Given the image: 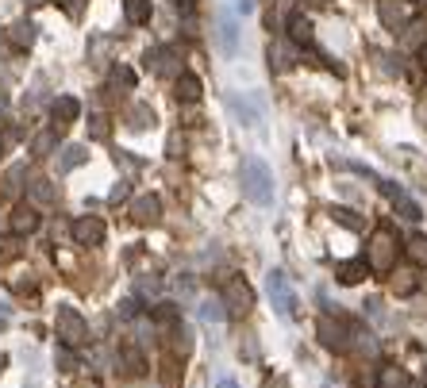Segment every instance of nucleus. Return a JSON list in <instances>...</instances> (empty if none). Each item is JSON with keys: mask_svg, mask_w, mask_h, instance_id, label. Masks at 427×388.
<instances>
[{"mask_svg": "<svg viewBox=\"0 0 427 388\" xmlns=\"http://www.w3.org/2000/svg\"><path fill=\"white\" fill-rule=\"evenodd\" d=\"M385 193H389V196H393V204H397V212H400V216H404V219H412V223H420V219H423V212H420V204H416V200H408V196H404V193H400V188H393V185H385Z\"/></svg>", "mask_w": 427, "mask_h": 388, "instance_id": "4468645a", "label": "nucleus"}, {"mask_svg": "<svg viewBox=\"0 0 427 388\" xmlns=\"http://www.w3.org/2000/svg\"><path fill=\"white\" fill-rule=\"evenodd\" d=\"M331 216H335V219H339V223H347V227H358V219H355V212H347V208H335V212H331Z\"/></svg>", "mask_w": 427, "mask_h": 388, "instance_id": "f704fd0d", "label": "nucleus"}, {"mask_svg": "<svg viewBox=\"0 0 427 388\" xmlns=\"http://www.w3.org/2000/svg\"><path fill=\"white\" fill-rule=\"evenodd\" d=\"M51 146H54V135H39L35 138V154H46Z\"/></svg>", "mask_w": 427, "mask_h": 388, "instance_id": "e433bc0d", "label": "nucleus"}, {"mask_svg": "<svg viewBox=\"0 0 427 388\" xmlns=\"http://www.w3.org/2000/svg\"><path fill=\"white\" fill-rule=\"evenodd\" d=\"M316 331H319V342L331 346V350H347V346H350V327L339 323V319H331V316L319 319Z\"/></svg>", "mask_w": 427, "mask_h": 388, "instance_id": "6e6552de", "label": "nucleus"}, {"mask_svg": "<svg viewBox=\"0 0 427 388\" xmlns=\"http://www.w3.org/2000/svg\"><path fill=\"white\" fill-rule=\"evenodd\" d=\"M31 200L35 204H54L58 200V188H54L51 181H35V185H31Z\"/></svg>", "mask_w": 427, "mask_h": 388, "instance_id": "5701e85b", "label": "nucleus"}, {"mask_svg": "<svg viewBox=\"0 0 427 388\" xmlns=\"http://www.w3.org/2000/svg\"><path fill=\"white\" fill-rule=\"evenodd\" d=\"M381 388H408V373H404V369H385V373H381Z\"/></svg>", "mask_w": 427, "mask_h": 388, "instance_id": "bb28decb", "label": "nucleus"}, {"mask_svg": "<svg viewBox=\"0 0 427 388\" xmlns=\"http://www.w3.org/2000/svg\"><path fill=\"white\" fill-rule=\"evenodd\" d=\"M158 216H162L158 196H139V200H131V219L135 223H158Z\"/></svg>", "mask_w": 427, "mask_h": 388, "instance_id": "1a4fd4ad", "label": "nucleus"}, {"mask_svg": "<svg viewBox=\"0 0 427 388\" xmlns=\"http://www.w3.org/2000/svg\"><path fill=\"white\" fill-rule=\"evenodd\" d=\"M266 288H269V304H274L277 316H281V319L297 316V296H293V285H289V277H285L281 269H269Z\"/></svg>", "mask_w": 427, "mask_h": 388, "instance_id": "7ed1b4c3", "label": "nucleus"}, {"mask_svg": "<svg viewBox=\"0 0 427 388\" xmlns=\"http://www.w3.org/2000/svg\"><path fill=\"white\" fill-rule=\"evenodd\" d=\"M123 366H127V373H135V377L146 369V366H143V358H139V354L131 350V346H123Z\"/></svg>", "mask_w": 427, "mask_h": 388, "instance_id": "cd10ccee", "label": "nucleus"}, {"mask_svg": "<svg viewBox=\"0 0 427 388\" xmlns=\"http://www.w3.org/2000/svg\"><path fill=\"white\" fill-rule=\"evenodd\" d=\"M73 242L77 246H101L104 242V219H96V216H81V219H73Z\"/></svg>", "mask_w": 427, "mask_h": 388, "instance_id": "0eeeda50", "label": "nucleus"}, {"mask_svg": "<svg viewBox=\"0 0 427 388\" xmlns=\"http://www.w3.org/2000/svg\"><path fill=\"white\" fill-rule=\"evenodd\" d=\"M266 388H289V381H285V377H274V381H266Z\"/></svg>", "mask_w": 427, "mask_h": 388, "instance_id": "58836bf2", "label": "nucleus"}, {"mask_svg": "<svg viewBox=\"0 0 427 388\" xmlns=\"http://www.w3.org/2000/svg\"><path fill=\"white\" fill-rule=\"evenodd\" d=\"M0 154H4V138H0Z\"/></svg>", "mask_w": 427, "mask_h": 388, "instance_id": "c03bdc74", "label": "nucleus"}, {"mask_svg": "<svg viewBox=\"0 0 427 388\" xmlns=\"http://www.w3.org/2000/svg\"><path fill=\"white\" fill-rule=\"evenodd\" d=\"M93 138H108V119H104V115H93Z\"/></svg>", "mask_w": 427, "mask_h": 388, "instance_id": "72a5a7b5", "label": "nucleus"}, {"mask_svg": "<svg viewBox=\"0 0 427 388\" xmlns=\"http://www.w3.org/2000/svg\"><path fill=\"white\" fill-rule=\"evenodd\" d=\"M12 231L15 235H31V231H39V212L31 208V204H20V208H12Z\"/></svg>", "mask_w": 427, "mask_h": 388, "instance_id": "9b49d317", "label": "nucleus"}, {"mask_svg": "<svg viewBox=\"0 0 427 388\" xmlns=\"http://www.w3.org/2000/svg\"><path fill=\"white\" fill-rule=\"evenodd\" d=\"M227 108H231V115L243 123V127L258 131L262 119H266V104H262L258 93H231L227 96Z\"/></svg>", "mask_w": 427, "mask_h": 388, "instance_id": "f03ea898", "label": "nucleus"}, {"mask_svg": "<svg viewBox=\"0 0 427 388\" xmlns=\"http://www.w3.org/2000/svg\"><path fill=\"white\" fill-rule=\"evenodd\" d=\"M112 85H135V73L127 70V65H116V70H112Z\"/></svg>", "mask_w": 427, "mask_h": 388, "instance_id": "2f4dec72", "label": "nucleus"}, {"mask_svg": "<svg viewBox=\"0 0 427 388\" xmlns=\"http://www.w3.org/2000/svg\"><path fill=\"white\" fill-rule=\"evenodd\" d=\"M123 15H127V23H146L151 20V0H123Z\"/></svg>", "mask_w": 427, "mask_h": 388, "instance_id": "412c9836", "label": "nucleus"}, {"mask_svg": "<svg viewBox=\"0 0 427 388\" xmlns=\"http://www.w3.org/2000/svg\"><path fill=\"white\" fill-rule=\"evenodd\" d=\"M404 20H408V8L393 4V0H381V23L385 27L397 31V27H404Z\"/></svg>", "mask_w": 427, "mask_h": 388, "instance_id": "f3484780", "label": "nucleus"}, {"mask_svg": "<svg viewBox=\"0 0 427 388\" xmlns=\"http://www.w3.org/2000/svg\"><path fill=\"white\" fill-rule=\"evenodd\" d=\"M154 319H158V323H177V308L174 304H158V308H154Z\"/></svg>", "mask_w": 427, "mask_h": 388, "instance_id": "7c9ffc66", "label": "nucleus"}, {"mask_svg": "<svg viewBox=\"0 0 427 388\" xmlns=\"http://www.w3.org/2000/svg\"><path fill=\"white\" fill-rule=\"evenodd\" d=\"M54 361H58V369H62V373H73V369H77V358L70 354V346H62V350H58V358H54Z\"/></svg>", "mask_w": 427, "mask_h": 388, "instance_id": "c756f323", "label": "nucleus"}, {"mask_svg": "<svg viewBox=\"0 0 427 388\" xmlns=\"http://www.w3.org/2000/svg\"><path fill=\"white\" fill-rule=\"evenodd\" d=\"M54 327H58L62 346H81V342L89 338V323L81 319L77 308H58V319H54Z\"/></svg>", "mask_w": 427, "mask_h": 388, "instance_id": "423d86ee", "label": "nucleus"}, {"mask_svg": "<svg viewBox=\"0 0 427 388\" xmlns=\"http://www.w3.org/2000/svg\"><path fill=\"white\" fill-rule=\"evenodd\" d=\"M269 65H274V70H289V65H293V54L285 51L281 43H274V46H269Z\"/></svg>", "mask_w": 427, "mask_h": 388, "instance_id": "a878e982", "label": "nucleus"}, {"mask_svg": "<svg viewBox=\"0 0 427 388\" xmlns=\"http://www.w3.org/2000/svg\"><path fill=\"white\" fill-rule=\"evenodd\" d=\"M151 123H154V112L151 108H143V104L131 108V127H151Z\"/></svg>", "mask_w": 427, "mask_h": 388, "instance_id": "c85d7f7f", "label": "nucleus"}, {"mask_svg": "<svg viewBox=\"0 0 427 388\" xmlns=\"http://www.w3.org/2000/svg\"><path fill=\"white\" fill-rule=\"evenodd\" d=\"M20 250H23V246H20V235H15V231H12V235H0V261L20 258Z\"/></svg>", "mask_w": 427, "mask_h": 388, "instance_id": "b1692460", "label": "nucleus"}, {"mask_svg": "<svg viewBox=\"0 0 427 388\" xmlns=\"http://www.w3.org/2000/svg\"><path fill=\"white\" fill-rule=\"evenodd\" d=\"M177 54L170 51V46H158V51H151L146 54V70H154V73H174L177 70Z\"/></svg>", "mask_w": 427, "mask_h": 388, "instance_id": "2eb2a0df", "label": "nucleus"}, {"mask_svg": "<svg viewBox=\"0 0 427 388\" xmlns=\"http://www.w3.org/2000/svg\"><path fill=\"white\" fill-rule=\"evenodd\" d=\"M81 115V104H77V96H58L54 101V108H51V119H54V127H70L73 119Z\"/></svg>", "mask_w": 427, "mask_h": 388, "instance_id": "9d476101", "label": "nucleus"}, {"mask_svg": "<svg viewBox=\"0 0 427 388\" xmlns=\"http://www.w3.org/2000/svg\"><path fill=\"white\" fill-rule=\"evenodd\" d=\"M200 319H204V323H224V319H227L224 300H204L200 304Z\"/></svg>", "mask_w": 427, "mask_h": 388, "instance_id": "4be33fe9", "label": "nucleus"}, {"mask_svg": "<svg viewBox=\"0 0 427 388\" xmlns=\"http://www.w3.org/2000/svg\"><path fill=\"white\" fill-rule=\"evenodd\" d=\"M408 258L416 261V266H427V235H416V238H408Z\"/></svg>", "mask_w": 427, "mask_h": 388, "instance_id": "393cba45", "label": "nucleus"}, {"mask_svg": "<svg viewBox=\"0 0 427 388\" xmlns=\"http://www.w3.org/2000/svg\"><path fill=\"white\" fill-rule=\"evenodd\" d=\"M0 311H4V304H0Z\"/></svg>", "mask_w": 427, "mask_h": 388, "instance_id": "a18cd8bd", "label": "nucleus"}, {"mask_svg": "<svg viewBox=\"0 0 427 388\" xmlns=\"http://www.w3.org/2000/svg\"><path fill=\"white\" fill-rule=\"evenodd\" d=\"M224 308H227V316L231 319H243V316H250V308H254V288L246 285L243 277H235V280H227V288H224Z\"/></svg>", "mask_w": 427, "mask_h": 388, "instance_id": "39448f33", "label": "nucleus"}, {"mask_svg": "<svg viewBox=\"0 0 427 388\" xmlns=\"http://www.w3.org/2000/svg\"><path fill=\"white\" fill-rule=\"evenodd\" d=\"M400 280H393V288H397L400 296H408V292H416V277L412 273H397Z\"/></svg>", "mask_w": 427, "mask_h": 388, "instance_id": "473e14b6", "label": "nucleus"}, {"mask_svg": "<svg viewBox=\"0 0 427 388\" xmlns=\"http://www.w3.org/2000/svg\"><path fill=\"white\" fill-rule=\"evenodd\" d=\"M239 181H243V196L258 208L274 204V169L266 166L262 158H243V169H239Z\"/></svg>", "mask_w": 427, "mask_h": 388, "instance_id": "f257e3e1", "label": "nucleus"}, {"mask_svg": "<svg viewBox=\"0 0 427 388\" xmlns=\"http://www.w3.org/2000/svg\"><path fill=\"white\" fill-rule=\"evenodd\" d=\"M174 93H177V101H185V104H196L200 101V77L196 73H177V85H174Z\"/></svg>", "mask_w": 427, "mask_h": 388, "instance_id": "f8f14e48", "label": "nucleus"}, {"mask_svg": "<svg viewBox=\"0 0 427 388\" xmlns=\"http://www.w3.org/2000/svg\"><path fill=\"white\" fill-rule=\"evenodd\" d=\"M289 39L293 43H312V20L308 15H300V12L289 15Z\"/></svg>", "mask_w": 427, "mask_h": 388, "instance_id": "a211bd4d", "label": "nucleus"}, {"mask_svg": "<svg viewBox=\"0 0 427 388\" xmlns=\"http://www.w3.org/2000/svg\"><path fill=\"white\" fill-rule=\"evenodd\" d=\"M369 273V261L366 258H350V261H339V269H335V277L343 280V285H358Z\"/></svg>", "mask_w": 427, "mask_h": 388, "instance_id": "ddd939ff", "label": "nucleus"}, {"mask_svg": "<svg viewBox=\"0 0 427 388\" xmlns=\"http://www.w3.org/2000/svg\"><path fill=\"white\" fill-rule=\"evenodd\" d=\"M123 196H127V185H116V188H112V193H108V200H112V204H120Z\"/></svg>", "mask_w": 427, "mask_h": 388, "instance_id": "4c0bfd02", "label": "nucleus"}, {"mask_svg": "<svg viewBox=\"0 0 427 388\" xmlns=\"http://www.w3.org/2000/svg\"><path fill=\"white\" fill-rule=\"evenodd\" d=\"M235 8H239V12H250L254 4H250V0H235Z\"/></svg>", "mask_w": 427, "mask_h": 388, "instance_id": "ea45409f", "label": "nucleus"}, {"mask_svg": "<svg viewBox=\"0 0 427 388\" xmlns=\"http://www.w3.org/2000/svg\"><path fill=\"white\" fill-rule=\"evenodd\" d=\"M420 58H423V65H427V43H423V51H420Z\"/></svg>", "mask_w": 427, "mask_h": 388, "instance_id": "79ce46f5", "label": "nucleus"}, {"mask_svg": "<svg viewBox=\"0 0 427 388\" xmlns=\"http://www.w3.org/2000/svg\"><path fill=\"white\" fill-rule=\"evenodd\" d=\"M8 39H12L15 46H20V51H27L31 43H35V23H12V27H8Z\"/></svg>", "mask_w": 427, "mask_h": 388, "instance_id": "6ab92c4d", "label": "nucleus"}, {"mask_svg": "<svg viewBox=\"0 0 427 388\" xmlns=\"http://www.w3.org/2000/svg\"><path fill=\"white\" fill-rule=\"evenodd\" d=\"M219 388H235V384L231 381H219Z\"/></svg>", "mask_w": 427, "mask_h": 388, "instance_id": "37998d69", "label": "nucleus"}, {"mask_svg": "<svg viewBox=\"0 0 427 388\" xmlns=\"http://www.w3.org/2000/svg\"><path fill=\"white\" fill-rule=\"evenodd\" d=\"M120 316H123V319L139 316V300H123V304H120Z\"/></svg>", "mask_w": 427, "mask_h": 388, "instance_id": "c9c22d12", "label": "nucleus"}, {"mask_svg": "<svg viewBox=\"0 0 427 388\" xmlns=\"http://www.w3.org/2000/svg\"><path fill=\"white\" fill-rule=\"evenodd\" d=\"M8 366V354H0V369H4Z\"/></svg>", "mask_w": 427, "mask_h": 388, "instance_id": "a19ab883", "label": "nucleus"}, {"mask_svg": "<svg viewBox=\"0 0 427 388\" xmlns=\"http://www.w3.org/2000/svg\"><path fill=\"white\" fill-rule=\"evenodd\" d=\"M85 146H62V158H58V173H70L77 166H85Z\"/></svg>", "mask_w": 427, "mask_h": 388, "instance_id": "aec40b11", "label": "nucleus"}, {"mask_svg": "<svg viewBox=\"0 0 427 388\" xmlns=\"http://www.w3.org/2000/svg\"><path fill=\"white\" fill-rule=\"evenodd\" d=\"M316 4H324V0H316Z\"/></svg>", "mask_w": 427, "mask_h": 388, "instance_id": "49530a36", "label": "nucleus"}, {"mask_svg": "<svg viewBox=\"0 0 427 388\" xmlns=\"http://www.w3.org/2000/svg\"><path fill=\"white\" fill-rule=\"evenodd\" d=\"M366 261H369V269H377V273H389V269L397 266V242H393L389 231H377V235L369 238Z\"/></svg>", "mask_w": 427, "mask_h": 388, "instance_id": "20e7f679", "label": "nucleus"}, {"mask_svg": "<svg viewBox=\"0 0 427 388\" xmlns=\"http://www.w3.org/2000/svg\"><path fill=\"white\" fill-rule=\"evenodd\" d=\"M219 46H224L227 58L239 51V27H235L231 15H219Z\"/></svg>", "mask_w": 427, "mask_h": 388, "instance_id": "dca6fc26", "label": "nucleus"}]
</instances>
